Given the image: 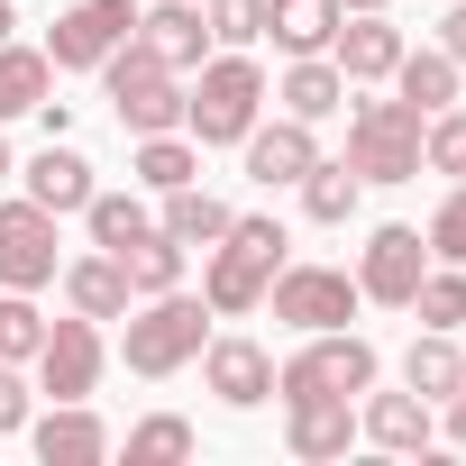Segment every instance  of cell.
<instances>
[{"instance_id":"1","label":"cell","mask_w":466,"mask_h":466,"mask_svg":"<svg viewBox=\"0 0 466 466\" xmlns=\"http://www.w3.org/2000/svg\"><path fill=\"white\" fill-rule=\"evenodd\" d=\"M284 257H293L284 219L238 210V219H228V238L201 248V302H210V320H248V311H266V284L284 275Z\"/></svg>"},{"instance_id":"2","label":"cell","mask_w":466,"mask_h":466,"mask_svg":"<svg viewBox=\"0 0 466 466\" xmlns=\"http://www.w3.org/2000/svg\"><path fill=\"white\" fill-rule=\"evenodd\" d=\"M257 119H266V65L248 46H219V56L192 65V92H183V137L192 147H238Z\"/></svg>"},{"instance_id":"3","label":"cell","mask_w":466,"mask_h":466,"mask_svg":"<svg viewBox=\"0 0 466 466\" xmlns=\"http://www.w3.org/2000/svg\"><path fill=\"white\" fill-rule=\"evenodd\" d=\"M210 348V302L201 293H147V302H128V339H119V357H128V375H147V384H165V375H183L192 357Z\"/></svg>"},{"instance_id":"4","label":"cell","mask_w":466,"mask_h":466,"mask_svg":"<svg viewBox=\"0 0 466 466\" xmlns=\"http://www.w3.org/2000/svg\"><path fill=\"white\" fill-rule=\"evenodd\" d=\"M101 92H110V110H119L128 137H165V128H183V74H174L147 37H128L119 56H101Z\"/></svg>"},{"instance_id":"5","label":"cell","mask_w":466,"mask_h":466,"mask_svg":"<svg viewBox=\"0 0 466 466\" xmlns=\"http://www.w3.org/2000/svg\"><path fill=\"white\" fill-rule=\"evenodd\" d=\"M348 165L366 183H411L420 174V110L402 92H384V101H357L348 92Z\"/></svg>"},{"instance_id":"6","label":"cell","mask_w":466,"mask_h":466,"mask_svg":"<svg viewBox=\"0 0 466 466\" xmlns=\"http://www.w3.org/2000/svg\"><path fill=\"white\" fill-rule=\"evenodd\" d=\"M375 375H384L375 339H357V329H311V339L275 366V402H284V393H348V402H357Z\"/></svg>"},{"instance_id":"7","label":"cell","mask_w":466,"mask_h":466,"mask_svg":"<svg viewBox=\"0 0 466 466\" xmlns=\"http://www.w3.org/2000/svg\"><path fill=\"white\" fill-rule=\"evenodd\" d=\"M357 302H366V293H357L348 266H293V257H284V275L266 284V311H275L293 339H311V329H348Z\"/></svg>"},{"instance_id":"8","label":"cell","mask_w":466,"mask_h":466,"mask_svg":"<svg viewBox=\"0 0 466 466\" xmlns=\"http://www.w3.org/2000/svg\"><path fill=\"white\" fill-rule=\"evenodd\" d=\"M137 37V0H74L46 28V65L56 74H101V56H119Z\"/></svg>"},{"instance_id":"9","label":"cell","mask_w":466,"mask_h":466,"mask_svg":"<svg viewBox=\"0 0 466 466\" xmlns=\"http://www.w3.org/2000/svg\"><path fill=\"white\" fill-rule=\"evenodd\" d=\"M28 366H37V393H46V402H92V393H101V366H110L101 320H83V311L46 320V348H37Z\"/></svg>"},{"instance_id":"10","label":"cell","mask_w":466,"mask_h":466,"mask_svg":"<svg viewBox=\"0 0 466 466\" xmlns=\"http://www.w3.org/2000/svg\"><path fill=\"white\" fill-rule=\"evenodd\" d=\"M65 275V248H56V210H37L28 192L0 201V293H46Z\"/></svg>"},{"instance_id":"11","label":"cell","mask_w":466,"mask_h":466,"mask_svg":"<svg viewBox=\"0 0 466 466\" xmlns=\"http://www.w3.org/2000/svg\"><path fill=\"white\" fill-rule=\"evenodd\" d=\"M420 275H430V238H420V228H402V219H384L375 238L357 248V293L384 302V311H411Z\"/></svg>"},{"instance_id":"12","label":"cell","mask_w":466,"mask_h":466,"mask_svg":"<svg viewBox=\"0 0 466 466\" xmlns=\"http://www.w3.org/2000/svg\"><path fill=\"white\" fill-rule=\"evenodd\" d=\"M201 384L228 402V411H257V402H275V348L266 339H248V329H210V348H201Z\"/></svg>"},{"instance_id":"13","label":"cell","mask_w":466,"mask_h":466,"mask_svg":"<svg viewBox=\"0 0 466 466\" xmlns=\"http://www.w3.org/2000/svg\"><path fill=\"white\" fill-rule=\"evenodd\" d=\"M402 46H411V37L393 28V10H348L339 37H329V65L348 74V92H375V83H393Z\"/></svg>"},{"instance_id":"14","label":"cell","mask_w":466,"mask_h":466,"mask_svg":"<svg viewBox=\"0 0 466 466\" xmlns=\"http://www.w3.org/2000/svg\"><path fill=\"white\" fill-rule=\"evenodd\" d=\"M238 156H248V183H266V192H293L311 165H320V137H311V119H257L248 137H238Z\"/></svg>"},{"instance_id":"15","label":"cell","mask_w":466,"mask_h":466,"mask_svg":"<svg viewBox=\"0 0 466 466\" xmlns=\"http://www.w3.org/2000/svg\"><path fill=\"white\" fill-rule=\"evenodd\" d=\"M284 448L302 466H329L357 448V402L348 393H284Z\"/></svg>"},{"instance_id":"16","label":"cell","mask_w":466,"mask_h":466,"mask_svg":"<svg viewBox=\"0 0 466 466\" xmlns=\"http://www.w3.org/2000/svg\"><path fill=\"white\" fill-rule=\"evenodd\" d=\"M28 448H37V466H101L119 439L92 402H46V420L28 411Z\"/></svg>"},{"instance_id":"17","label":"cell","mask_w":466,"mask_h":466,"mask_svg":"<svg viewBox=\"0 0 466 466\" xmlns=\"http://www.w3.org/2000/svg\"><path fill=\"white\" fill-rule=\"evenodd\" d=\"M19 183H28V201H37V210H56V219H74V210L101 192L92 156H83V147H65V137H46V147L28 156V174H19Z\"/></svg>"},{"instance_id":"18","label":"cell","mask_w":466,"mask_h":466,"mask_svg":"<svg viewBox=\"0 0 466 466\" xmlns=\"http://www.w3.org/2000/svg\"><path fill=\"white\" fill-rule=\"evenodd\" d=\"M357 439H375L384 457H420V448H430V402H420L411 384H402V393H375V384H366V393H357Z\"/></svg>"},{"instance_id":"19","label":"cell","mask_w":466,"mask_h":466,"mask_svg":"<svg viewBox=\"0 0 466 466\" xmlns=\"http://www.w3.org/2000/svg\"><path fill=\"white\" fill-rule=\"evenodd\" d=\"M266 101H284V119H339L348 110V74L329 56H284V83H266Z\"/></svg>"},{"instance_id":"20","label":"cell","mask_w":466,"mask_h":466,"mask_svg":"<svg viewBox=\"0 0 466 466\" xmlns=\"http://www.w3.org/2000/svg\"><path fill=\"white\" fill-rule=\"evenodd\" d=\"M65 311H83V320H128V275H119V257L110 248H92V257H65Z\"/></svg>"},{"instance_id":"21","label":"cell","mask_w":466,"mask_h":466,"mask_svg":"<svg viewBox=\"0 0 466 466\" xmlns=\"http://www.w3.org/2000/svg\"><path fill=\"white\" fill-rule=\"evenodd\" d=\"M137 37H147L174 74H192V65L210 56V19H201V0H156V10H137Z\"/></svg>"},{"instance_id":"22","label":"cell","mask_w":466,"mask_h":466,"mask_svg":"<svg viewBox=\"0 0 466 466\" xmlns=\"http://www.w3.org/2000/svg\"><path fill=\"white\" fill-rule=\"evenodd\" d=\"M156 201H165L156 228H165L174 248H219V238H228V219H238L219 192H201V183H174V192H156Z\"/></svg>"},{"instance_id":"23","label":"cell","mask_w":466,"mask_h":466,"mask_svg":"<svg viewBox=\"0 0 466 466\" xmlns=\"http://www.w3.org/2000/svg\"><path fill=\"white\" fill-rule=\"evenodd\" d=\"M293 192H302V219H311V228H348V219H357V201H366V174H357L348 156H339V165L320 156Z\"/></svg>"},{"instance_id":"24","label":"cell","mask_w":466,"mask_h":466,"mask_svg":"<svg viewBox=\"0 0 466 466\" xmlns=\"http://www.w3.org/2000/svg\"><path fill=\"white\" fill-rule=\"evenodd\" d=\"M402 384L439 411V402L466 384V348H457V329H420V339H411V357H402Z\"/></svg>"},{"instance_id":"25","label":"cell","mask_w":466,"mask_h":466,"mask_svg":"<svg viewBox=\"0 0 466 466\" xmlns=\"http://www.w3.org/2000/svg\"><path fill=\"white\" fill-rule=\"evenodd\" d=\"M56 92V65L46 46H19V37H0V128L10 119H37V101Z\"/></svg>"},{"instance_id":"26","label":"cell","mask_w":466,"mask_h":466,"mask_svg":"<svg viewBox=\"0 0 466 466\" xmlns=\"http://www.w3.org/2000/svg\"><path fill=\"white\" fill-rule=\"evenodd\" d=\"M339 0H266V37L284 46V56H329V37H339Z\"/></svg>"},{"instance_id":"27","label":"cell","mask_w":466,"mask_h":466,"mask_svg":"<svg viewBox=\"0 0 466 466\" xmlns=\"http://www.w3.org/2000/svg\"><path fill=\"white\" fill-rule=\"evenodd\" d=\"M457 83H466V74H457V56H439V46H402V65H393V92H402L420 119H430V110H448V101H457Z\"/></svg>"},{"instance_id":"28","label":"cell","mask_w":466,"mask_h":466,"mask_svg":"<svg viewBox=\"0 0 466 466\" xmlns=\"http://www.w3.org/2000/svg\"><path fill=\"white\" fill-rule=\"evenodd\" d=\"M183 266H192V248H174L165 228H147V238H128L119 248V275H128V293L147 302V293H174L183 284Z\"/></svg>"},{"instance_id":"29","label":"cell","mask_w":466,"mask_h":466,"mask_svg":"<svg viewBox=\"0 0 466 466\" xmlns=\"http://www.w3.org/2000/svg\"><path fill=\"white\" fill-rule=\"evenodd\" d=\"M128 174H137V192H174V183H201V147H192L183 128H165V137H137Z\"/></svg>"},{"instance_id":"30","label":"cell","mask_w":466,"mask_h":466,"mask_svg":"<svg viewBox=\"0 0 466 466\" xmlns=\"http://www.w3.org/2000/svg\"><path fill=\"white\" fill-rule=\"evenodd\" d=\"M83 228H92V248H128V238H147V228H156V210H147V192H92L83 201Z\"/></svg>"},{"instance_id":"31","label":"cell","mask_w":466,"mask_h":466,"mask_svg":"<svg viewBox=\"0 0 466 466\" xmlns=\"http://www.w3.org/2000/svg\"><path fill=\"white\" fill-rule=\"evenodd\" d=\"M201 439H192V420L183 411H147L137 430H128V466H183Z\"/></svg>"},{"instance_id":"32","label":"cell","mask_w":466,"mask_h":466,"mask_svg":"<svg viewBox=\"0 0 466 466\" xmlns=\"http://www.w3.org/2000/svg\"><path fill=\"white\" fill-rule=\"evenodd\" d=\"M411 311H420V329H466V266H439V257H430Z\"/></svg>"},{"instance_id":"33","label":"cell","mask_w":466,"mask_h":466,"mask_svg":"<svg viewBox=\"0 0 466 466\" xmlns=\"http://www.w3.org/2000/svg\"><path fill=\"white\" fill-rule=\"evenodd\" d=\"M420 165L448 174V183H466V101H448V110L420 119Z\"/></svg>"},{"instance_id":"34","label":"cell","mask_w":466,"mask_h":466,"mask_svg":"<svg viewBox=\"0 0 466 466\" xmlns=\"http://www.w3.org/2000/svg\"><path fill=\"white\" fill-rule=\"evenodd\" d=\"M37 348H46V311H37V293H0V357L28 366Z\"/></svg>"},{"instance_id":"35","label":"cell","mask_w":466,"mask_h":466,"mask_svg":"<svg viewBox=\"0 0 466 466\" xmlns=\"http://www.w3.org/2000/svg\"><path fill=\"white\" fill-rule=\"evenodd\" d=\"M210 19V46H257L266 37V0H201Z\"/></svg>"},{"instance_id":"36","label":"cell","mask_w":466,"mask_h":466,"mask_svg":"<svg viewBox=\"0 0 466 466\" xmlns=\"http://www.w3.org/2000/svg\"><path fill=\"white\" fill-rule=\"evenodd\" d=\"M420 238H430V257H439V266H466V183H448V201L430 210Z\"/></svg>"},{"instance_id":"37","label":"cell","mask_w":466,"mask_h":466,"mask_svg":"<svg viewBox=\"0 0 466 466\" xmlns=\"http://www.w3.org/2000/svg\"><path fill=\"white\" fill-rule=\"evenodd\" d=\"M28 411H37V384H28L10 357H0V439H19V430H28Z\"/></svg>"},{"instance_id":"38","label":"cell","mask_w":466,"mask_h":466,"mask_svg":"<svg viewBox=\"0 0 466 466\" xmlns=\"http://www.w3.org/2000/svg\"><path fill=\"white\" fill-rule=\"evenodd\" d=\"M430 46H439V56H457V74H466V0L439 19V37H430Z\"/></svg>"},{"instance_id":"39","label":"cell","mask_w":466,"mask_h":466,"mask_svg":"<svg viewBox=\"0 0 466 466\" xmlns=\"http://www.w3.org/2000/svg\"><path fill=\"white\" fill-rule=\"evenodd\" d=\"M37 128H46V137H65V128H74V101H56V92H46V101H37Z\"/></svg>"},{"instance_id":"40","label":"cell","mask_w":466,"mask_h":466,"mask_svg":"<svg viewBox=\"0 0 466 466\" xmlns=\"http://www.w3.org/2000/svg\"><path fill=\"white\" fill-rule=\"evenodd\" d=\"M439 411H448V439H457V448H466V384H457V393H448V402H439Z\"/></svg>"},{"instance_id":"41","label":"cell","mask_w":466,"mask_h":466,"mask_svg":"<svg viewBox=\"0 0 466 466\" xmlns=\"http://www.w3.org/2000/svg\"><path fill=\"white\" fill-rule=\"evenodd\" d=\"M10 174H19V156H10V137H0V183H10Z\"/></svg>"},{"instance_id":"42","label":"cell","mask_w":466,"mask_h":466,"mask_svg":"<svg viewBox=\"0 0 466 466\" xmlns=\"http://www.w3.org/2000/svg\"><path fill=\"white\" fill-rule=\"evenodd\" d=\"M339 10H393V0H339Z\"/></svg>"},{"instance_id":"43","label":"cell","mask_w":466,"mask_h":466,"mask_svg":"<svg viewBox=\"0 0 466 466\" xmlns=\"http://www.w3.org/2000/svg\"><path fill=\"white\" fill-rule=\"evenodd\" d=\"M10 28H19V10H10V0H0V37H10Z\"/></svg>"}]
</instances>
